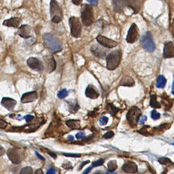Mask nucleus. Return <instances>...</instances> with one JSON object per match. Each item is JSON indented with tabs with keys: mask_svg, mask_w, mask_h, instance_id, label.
<instances>
[{
	"mask_svg": "<svg viewBox=\"0 0 174 174\" xmlns=\"http://www.w3.org/2000/svg\"><path fill=\"white\" fill-rule=\"evenodd\" d=\"M72 2L76 5H79L81 4L82 0H72Z\"/></svg>",
	"mask_w": 174,
	"mask_h": 174,
	"instance_id": "44",
	"label": "nucleus"
},
{
	"mask_svg": "<svg viewBox=\"0 0 174 174\" xmlns=\"http://www.w3.org/2000/svg\"><path fill=\"white\" fill-rule=\"evenodd\" d=\"M38 98V94L36 91H30L25 93L21 98V102L27 103L35 101Z\"/></svg>",
	"mask_w": 174,
	"mask_h": 174,
	"instance_id": "16",
	"label": "nucleus"
},
{
	"mask_svg": "<svg viewBox=\"0 0 174 174\" xmlns=\"http://www.w3.org/2000/svg\"><path fill=\"white\" fill-rule=\"evenodd\" d=\"M108 118L106 116H103L99 119V123L100 126H105L108 123Z\"/></svg>",
	"mask_w": 174,
	"mask_h": 174,
	"instance_id": "33",
	"label": "nucleus"
},
{
	"mask_svg": "<svg viewBox=\"0 0 174 174\" xmlns=\"http://www.w3.org/2000/svg\"><path fill=\"white\" fill-rule=\"evenodd\" d=\"M24 119L26 120L27 123H29L34 119V116H32V115H27L24 117Z\"/></svg>",
	"mask_w": 174,
	"mask_h": 174,
	"instance_id": "40",
	"label": "nucleus"
},
{
	"mask_svg": "<svg viewBox=\"0 0 174 174\" xmlns=\"http://www.w3.org/2000/svg\"><path fill=\"white\" fill-rule=\"evenodd\" d=\"M139 36V29L135 23H132L128 30L126 40L128 43H134Z\"/></svg>",
	"mask_w": 174,
	"mask_h": 174,
	"instance_id": "9",
	"label": "nucleus"
},
{
	"mask_svg": "<svg viewBox=\"0 0 174 174\" xmlns=\"http://www.w3.org/2000/svg\"><path fill=\"white\" fill-rule=\"evenodd\" d=\"M147 120V117L146 116H144L140 120V124H144L145 123V121H146Z\"/></svg>",
	"mask_w": 174,
	"mask_h": 174,
	"instance_id": "45",
	"label": "nucleus"
},
{
	"mask_svg": "<svg viewBox=\"0 0 174 174\" xmlns=\"http://www.w3.org/2000/svg\"><path fill=\"white\" fill-rule=\"evenodd\" d=\"M163 55L166 58H174V44L173 42L167 41L164 44Z\"/></svg>",
	"mask_w": 174,
	"mask_h": 174,
	"instance_id": "13",
	"label": "nucleus"
},
{
	"mask_svg": "<svg viewBox=\"0 0 174 174\" xmlns=\"http://www.w3.org/2000/svg\"><path fill=\"white\" fill-rule=\"evenodd\" d=\"M8 123L5 120L2 119H0V129H5L7 127Z\"/></svg>",
	"mask_w": 174,
	"mask_h": 174,
	"instance_id": "37",
	"label": "nucleus"
},
{
	"mask_svg": "<svg viewBox=\"0 0 174 174\" xmlns=\"http://www.w3.org/2000/svg\"><path fill=\"white\" fill-rule=\"evenodd\" d=\"M66 124L72 129H79L81 128L80 121L78 120H68L66 121Z\"/></svg>",
	"mask_w": 174,
	"mask_h": 174,
	"instance_id": "24",
	"label": "nucleus"
},
{
	"mask_svg": "<svg viewBox=\"0 0 174 174\" xmlns=\"http://www.w3.org/2000/svg\"><path fill=\"white\" fill-rule=\"evenodd\" d=\"M158 162L161 164H163V165H169V164H173V162L169 158H165V157L161 158L160 159H159Z\"/></svg>",
	"mask_w": 174,
	"mask_h": 174,
	"instance_id": "30",
	"label": "nucleus"
},
{
	"mask_svg": "<svg viewBox=\"0 0 174 174\" xmlns=\"http://www.w3.org/2000/svg\"><path fill=\"white\" fill-rule=\"evenodd\" d=\"M76 137L78 140L83 139L85 137V133L83 132H79V133H77L76 135Z\"/></svg>",
	"mask_w": 174,
	"mask_h": 174,
	"instance_id": "39",
	"label": "nucleus"
},
{
	"mask_svg": "<svg viewBox=\"0 0 174 174\" xmlns=\"http://www.w3.org/2000/svg\"><path fill=\"white\" fill-rule=\"evenodd\" d=\"M50 14L51 20L55 23H60L62 19L61 8L56 0H51L50 2Z\"/></svg>",
	"mask_w": 174,
	"mask_h": 174,
	"instance_id": "4",
	"label": "nucleus"
},
{
	"mask_svg": "<svg viewBox=\"0 0 174 174\" xmlns=\"http://www.w3.org/2000/svg\"><path fill=\"white\" fill-rule=\"evenodd\" d=\"M68 138H69L70 140H71V141H73V140H74V137L72 136V135H69V136H68Z\"/></svg>",
	"mask_w": 174,
	"mask_h": 174,
	"instance_id": "54",
	"label": "nucleus"
},
{
	"mask_svg": "<svg viewBox=\"0 0 174 174\" xmlns=\"http://www.w3.org/2000/svg\"><path fill=\"white\" fill-rule=\"evenodd\" d=\"M97 41L102 46L107 48H112L116 47L118 43L104 36L103 35H98L96 38Z\"/></svg>",
	"mask_w": 174,
	"mask_h": 174,
	"instance_id": "10",
	"label": "nucleus"
},
{
	"mask_svg": "<svg viewBox=\"0 0 174 174\" xmlns=\"http://www.w3.org/2000/svg\"><path fill=\"white\" fill-rule=\"evenodd\" d=\"M7 155L10 161L14 164H19L24 159L23 151L18 148H11L7 152Z\"/></svg>",
	"mask_w": 174,
	"mask_h": 174,
	"instance_id": "8",
	"label": "nucleus"
},
{
	"mask_svg": "<svg viewBox=\"0 0 174 174\" xmlns=\"http://www.w3.org/2000/svg\"><path fill=\"white\" fill-rule=\"evenodd\" d=\"M68 91L64 88V89H62L61 90H60L58 94V97L60 98V99H64L65 98L68 96Z\"/></svg>",
	"mask_w": 174,
	"mask_h": 174,
	"instance_id": "32",
	"label": "nucleus"
},
{
	"mask_svg": "<svg viewBox=\"0 0 174 174\" xmlns=\"http://www.w3.org/2000/svg\"><path fill=\"white\" fill-rule=\"evenodd\" d=\"M123 171L126 173L135 174L138 171V167L137 164L133 162H127L122 167Z\"/></svg>",
	"mask_w": 174,
	"mask_h": 174,
	"instance_id": "18",
	"label": "nucleus"
},
{
	"mask_svg": "<svg viewBox=\"0 0 174 174\" xmlns=\"http://www.w3.org/2000/svg\"><path fill=\"white\" fill-rule=\"evenodd\" d=\"M114 10L117 13H123L125 6L124 0H112Z\"/></svg>",
	"mask_w": 174,
	"mask_h": 174,
	"instance_id": "22",
	"label": "nucleus"
},
{
	"mask_svg": "<svg viewBox=\"0 0 174 174\" xmlns=\"http://www.w3.org/2000/svg\"><path fill=\"white\" fill-rule=\"evenodd\" d=\"M166 172H165V171H164V172H163V173H162V174H166Z\"/></svg>",
	"mask_w": 174,
	"mask_h": 174,
	"instance_id": "57",
	"label": "nucleus"
},
{
	"mask_svg": "<svg viewBox=\"0 0 174 174\" xmlns=\"http://www.w3.org/2000/svg\"><path fill=\"white\" fill-rule=\"evenodd\" d=\"M44 44L47 48L53 53H57L61 51L62 46L56 37L50 33H46L43 36Z\"/></svg>",
	"mask_w": 174,
	"mask_h": 174,
	"instance_id": "1",
	"label": "nucleus"
},
{
	"mask_svg": "<svg viewBox=\"0 0 174 174\" xmlns=\"http://www.w3.org/2000/svg\"><path fill=\"white\" fill-rule=\"evenodd\" d=\"M91 52L93 55L98 58H106V51L98 44H94L91 47Z\"/></svg>",
	"mask_w": 174,
	"mask_h": 174,
	"instance_id": "12",
	"label": "nucleus"
},
{
	"mask_svg": "<svg viewBox=\"0 0 174 174\" xmlns=\"http://www.w3.org/2000/svg\"><path fill=\"white\" fill-rule=\"evenodd\" d=\"M167 82V80L163 76L160 75L157 78L156 87L158 88H163Z\"/></svg>",
	"mask_w": 174,
	"mask_h": 174,
	"instance_id": "25",
	"label": "nucleus"
},
{
	"mask_svg": "<svg viewBox=\"0 0 174 174\" xmlns=\"http://www.w3.org/2000/svg\"><path fill=\"white\" fill-rule=\"evenodd\" d=\"M150 106L154 108H160L161 107V105L156 100V96L155 95H153L151 97Z\"/></svg>",
	"mask_w": 174,
	"mask_h": 174,
	"instance_id": "27",
	"label": "nucleus"
},
{
	"mask_svg": "<svg viewBox=\"0 0 174 174\" xmlns=\"http://www.w3.org/2000/svg\"><path fill=\"white\" fill-rule=\"evenodd\" d=\"M134 85H135V81L133 79L128 76L123 77L120 82V86L132 87L134 86Z\"/></svg>",
	"mask_w": 174,
	"mask_h": 174,
	"instance_id": "23",
	"label": "nucleus"
},
{
	"mask_svg": "<svg viewBox=\"0 0 174 174\" xmlns=\"http://www.w3.org/2000/svg\"><path fill=\"white\" fill-rule=\"evenodd\" d=\"M142 48L149 52H153L155 49L154 40L152 34L150 32H146L140 40Z\"/></svg>",
	"mask_w": 174,
	"mask_h": 174,
	"instance_id": "5",
	"label": "nucleus"
},
{
	"mask_svg": "<svg viewBox=\"0 0 174 174\" xmlns=\"http://www.w3.org/2000/svg\"><path fill=\"white\" fill-rule=\"evenodd\" d=\"M151 116H152V118L154 120H158L160 118V116L161 115L159 113L157 112L155 110H153L152 111V113H151Z\"/></svg>",
	"mask_w": 174,
	"mask_h": 174,
	"instance_id": "34",
	"label": "nucleus"
},
{
	"mask_svg": "<svg viewBox=\"0 0 174 174\" xmlns=\"http://www.w3.org/2000/svg\"><path fill=\"white\" fill-rule=\"evenodd\" d=\"M92 167L91 166V167H88V168H86L84 171H83V174H88L90 172V171L91 170V169H92Z\"/></svg>",
	"mask_w": 174,
	"mask_h": 174,
	"instance_id": "47",
	"label": "nucleus"
},
{
	"mask_svg": "<svg viewBox=\"0 0 174 174\" xmlns=\"http://www.w3.org/2000/svg\"><path fill=\"white\" fill-rule=\"evenodd\" d=\"M106 174H117V173H112V174H109V173H107Z\"/></svg>",
	"mask_w": 174,
	"mask_h": 174,
	"instance_id": "56",
	"label": "nucleus"
},
{
	"mask_svg": "<svg viewBox=\"0 0 174 174\" xmlns=\"http://www.w3.org/2000/svg\"><path fill=\"white\" fill-rule=\"evenodd\" d=\"M46 174H55V170L53 168H51Z\"/></svg>",
	"mask_w": 174,
	"mask_h": 174,
	"instance_id": "46",
	"label": "nucleus"
},
{
	"mask_svg": "<svg viewBox=\"0 0 174 174\" xmlns=\"http://www.w3.org/2000/svg\"><path fill=\"white\" fill-rule=\"evenodd\" d=\"M106 108L107 111L112 115H115L120 111V109L119 108L116 107L111 103H108L107 105Z\"/></svg>",
	"mask_w": 174,
	"mask_h": 174,
	"instance_id": "28",
	"label": "nucleus"
},
{
	"mask_svg": "<svg viewBox=\"0 0 174 174\" xmlns=\"http://www.w3.org/2000/svg\"><path fill=\"white\" fill-rule=\"evenodd\" d=\"M27 64L29 68L37 72H41L44 69L42 62L35 58H30L27 61Z\"/></svg>",
	"mask_w": 174,
	"mask_h": 174,
	"instance_id": "11",
	"label": "nucleus"
},
{
	"mask_svg": "<svg viewBox=\"0 0 174 174\" xmlns=\"http://www.w3.org/2000/svg\"><path fill=\"white\" fill-rule=\"evenodd\" d=\"M36 155L38 156V158H40V159H41V160H43V161H44V160H45V159L44 158V157H43V156H41V155L39 154L38 152H36Z\"/></svg>",
	"mask_w": 174,
	"mask_h": 174,
	"instance_id": "51",
	"label": "nucleus"
},
{
	"mask_svg": "<svg viewBox=\"0 0 174 174\" xmlns=\"http://www.w3.org/2000/svg\"><path fill=\"white\" fill-rule=\"evenodd\" d=\"M31 27L29 25H24L20 26L19 28L18 31V34L20 37L23 38L28 39L31 36Z\"/></svg>",
	"mask_w": 174,
	"mask_h": 174,
	"instance_id": "19",
	"label": "nucleus"
},
{
	"mask_svg": "<svg viewBox=\"0 0 174 174\" xmlns=\"http://www.w3.org/2000/svg\"><path fill=\"white\" fill-rule=\"evenodd\" d=\"M5 153V150L4 148L1 145H0V156L4 154Z\"/></svg>",
	"mask_w": 174,
	"mask_h": 174,
	"instance_id": "43",
	"label": "nucleus"
},
{
	"mask_svg": "<svg viewBox=\"0 0 174 174\" xmlns=\"http://www.w3.org/2000/svg\"><path fill=\"white\" fill-rule=\"evenodd\" d=\"M90 162V161H85V162H83L82 164H81V166H79L80 167H79V170H81L85 164H87V163H88Z\"/></svg>",
	"mask_w": 174,
	"mask_h": 174,
	"instance_id": "49",
	"label": "nucleus"
},
{
	"mask_svg": "<svg viewBox=\"0 0 174 174\" xmlns=\"http://www.w3.org/2000/svg\"><path fill=\"white\" fill-rule=\"evenodd\" d=\"M81 15L83 25L90 26L94 21V10L92 5L87 4H82L81 8Z\"/></svg>",
	"mask_w": 174,
	"mask_h": 174,
	"instance_id": "2",
	"label": "nucleus"
},
{
	"mask_svg": "<svg viewBox=\"0 0 174 174\" xmlns=\"http://www.w3.org/2000/svg\"><path fill=\"white\" fill-rule=\"evenodd\" d=\"M69 25L71 35L75 38H79L82 32V25L79 20L76 17H71L69 20Z\"/></svg>",
	"mask_w": 174,
	"mask_h": 174,
	"instance_id": "6",
	"label": "nucleus"
},
{
	"mask_svg": "<svg viewBox=\"0 0 174 174\" xmlns=\"http://www.w3.org/2000/svg\"><path fill=\"white\" fill-rule=\"evenodd\" d=\"M49 155H50L51 156H52V157L54 158H56V156H57L55 154V153H49Z\"/></svg>",
	"mask_w": 174,
	"mask_h": 174,
	"instance_id": "52",
	"label": "nucleus"
},
{
	"mask_svg": "<svg viewBox=\"0 0 174 174\" xmlns=\"http://www.w3.org/2000/svg\"><path fill=\"white\" fill-rule=\"evenodd\" d=\"M85 94L88 98L93 99H97L99 96V94L96 88L93 85H88L86 90Z\"/></svg>",
	"mask_w": 174,
	"mask_h": 174,
	"instance_id": "21",
	"label": "nucleus"
},
{
	"mask_svg": "<svg viewBox=\"0 0 174 174\" xmlns=\"http://www.w3.org/2000/svg\"><path fill=\"white\" fill-rule=\"evenodd\" d=\"M125 5L133 10L134 14L138 13L141 8L140 0H124Z\"/></svg>",
	"mask_w": 174,
	"mask_h": 174,
	"instance_id": "14",
	"label": "nucleus"
},
{
	"mask_svg": "<svg viewBox=\"0 0 174 174\" xmlns=\"http://www.w3.org/2000/svg\"><path fill=\"white\" fill-rule=\"evenodd\" d=\"M107 166H108V170L110 173H112V172L115 171L117 168V162H116V161H115V160L109 161L108 163Z\"/></svg>",
	"mask_w": 174,
	"mask_h": 174,
	"instance_id": "29",
	"label": "nucleus"
},
{
	"mask_svg": "<svg viewBox=\"0 0 174 174\" xmlns=\"http://www.w3.org/2000/svg\"><path fill=\"white\" fill-rule=\"evenodd\" d=\"M34 174H43V170L40 168V169L36 170Z\"/></svg>",
	"mask_w": 174,
	"mask_h": 174,
	"instance_id": "48",
	"label": "nucleus"
},
{
	"mask_svg": "<svg viewBox=\"0 0 174 174\" xmlns=\"http://www.w3.org/2000/svg\"><path fill=\"white\" fill-rule=\"evenodd\" d=\"M64 155L68 157H73V158H78L81 156V154H76V153H64Z\"/></svg>",
	"mask_w": 174,
	"mask_h": 174,
	"instance_id": "38",
	"label": "nucleus"
},
{
	"mask_svg": "<svg viewBox=\"0 0 174 174\" xmlns=\"http://www.w3.org/2000/svg\"><path fill=\"white\" fill-rule=\"evenodd\" d=\"M92 6H97L98 4V0H86Z\"/></svg>",
	"mask_w": 174,
	"mask_h": 174,
	"instance_id": "41",
	"label": "nucleus"
},
{
	"mask_svg": "<svg viewBox=\"0 0 174 174\" xmlns=\"http://www.w3.org/2000/svg\"><path fill=\"white\" fill-rule=\"evenodd\" d=\"M114 133L112 131H108L104 135L103 138L106 139H109L114 137Z\"/></svg>",
	"mask_w": 174,
	"mask_h": 174,
	"instance_id": "36",
	"label": "nucleus"
},
{
	"mask_svg": "<svg viewBox=\"0 0 174 174\" xmlns=\"http://www.w3.org/2000/svg\"><path fill=\"white\" fill-rule=\"evenodd\" d=\"M172 93L174 95V81L172 85Z\"/></svg>",
	"mask_w": 174,
	"mask_h": 174,
	"instance_id": "55",
	"label": "nucleus"
},
{
	"mask_svg": "<svg viewBox=\"0 0 174 174\" xmlns=\"http://www.w3.org/2000/svg\"><path fill=\"white\" fill-rule=\"evenodd\" d=\"M94 174H106L105 173H104L103 171H97Z\"/></svg>",
	"mask_w": 174,
	"mask_h": 174,
	"instance_id": "53",
	"label": "nucleus"
},
{
	"mask_svg": "<svg viewBox=\"0 0 174 174\" xmlns=\"http://www.w3.org/2000/svg\"><path fill=\"white\" fill-rule=\"evenodd\" d=\"M16 104V100L10 98H3L1 101V105H2V106L4 107L6 109H7L9 111H13Z\"/></svg>",
	"mask_w": 174,
	"mask_h": 174,
	"instance_id": "17",
	"label": "nucleus"
},
{
	"mask_svg": "<svg viewBox=\"0 0 174 174\" xmlns=\"http://www.w3.org/2000/svg\"><path fill=\"white\" fill-rule=\"evenodd\" d=\"M46 69L48 73H51L56 68V62L53 56H47L44 58Z\"/></svg>",
	"mask_w": 174,
	"mask_h": 174,
	"instance_id": "15",
	"label": "nucleus"
},
{
	"mask_svg": "<svg viewBox=\"0 0 174 174\" xmlns=\"http://www.w3.org/2000/svg\"><path fill=\"white\" fill-rule=\"evenodd\" d=\"M171 34L173 35V36L174 37V19L173 20L172 23H171Z\"/></svg>",
	"mask_w": 174,
	"mask_h": 174,
	"instance_id": "42",
	"label": "nucleus"
},
{
	"mask_svg": "<svg viewBox=\"0 0 174 174\" xmlns=\"http://www.w3.org/2000/svg\"><path fill=\"white\" fill-rule=\"evenodd\" d=\"M121 52L117 49L109 53L106 57L107 68L109 70H113L117 68L121 59Z\"/></svg>",
	"mask_w": 174,
	"mask_h": 174,
	"instance_id": "3",
	"label": "nucleus"
},
{
	"mask_svg": "<svg viewBox=\"0 0 174 174\" xmlns=\"http://www.w3.org/2000/svg\"><path fill=\"white\" fill-rule=\"evenodd\" d=\"M141 116V109L137 107L133 106L128 111L126 115V119L130 126L132 127H135L137 126Z\"/></svg>",
	"mask_w": 174,
	"mask_h": 174,
	"instance_id": "7",
	"label": "nucleus"
},
{
	"mask_svg": "<svg viewBox=\"0 0 174 174\" xmlns=\"http://www.w3.org/2000/svg\"><path fill=\"white\" fill-rule=\"evenodd\" d=\"M103 163H104L103 159H100L98 160L97 161L94 162L92 163L91 167H97V166H101V165L103 164Z\"/></svg>",
	"mask_w": 174,
	"mask_h": 174,
	"instance_id": "35",
	"label": "nucleus"
},
{
	"mask_svg": "<svg viewBox=\"0 0 174 174\" xmlns=\"http://www.w3.org/2000/svg\"><path fill=\"white\" fill-rule=\"evenodd\" d=\"M20 174H33V170L30 167H26L20 170Z\"/></svg>",
	"mask_w": 174,
	"mask_h": 174,
	"instance_id": "31",
	"label": "nucleus"
},
{
	"mask_svg": "<svg viewBox=\"0 0 174 174\" xmlns=\"http://www.w3.org/2000/svg\"><path fill=\"white\" fill-rule=\"evenodd\" d=\"M21 19L18 17H12L9 20H5L3 22V25L7 27L17 28L20 26Z\"/></svg>",
	"mask_w": 174,
	"mask_h": 174,
	"instance_id": "20",
	"label": "nucleus"
},
{
	"mask_svg": "<svg viewBox=\"0 0 174 174\" xmlns=\"http://www.w3.org/2000/svg\"><path fill=\"white\" fill-rule=\"evenodd\" d=\"M88 115L89 116H91V117H94V116H96L97 115V113L95 112V111H93V112H91L88 114Z\"/></svg>",
	"mask_w": 174,
	"mask_h": 174,
	"instance_id": "50",
	"label": "nucleus"
},
{
	"mask_svg": "<svg viewBox=\"0 0 174 174\" xmlns=\"http://www.w3.org/2000/svg\"><path fill=\"white\" fill-rule=\"evenodd\" d=\"M67 103L69 106V111L72 113H76L79 109V106L77 102H67Z\"/></svg>",
	"mask_w": 174,
	"mask_h": 174,
	"instance_id": "26",
	"label": "nucleus"
}]
</instances>
